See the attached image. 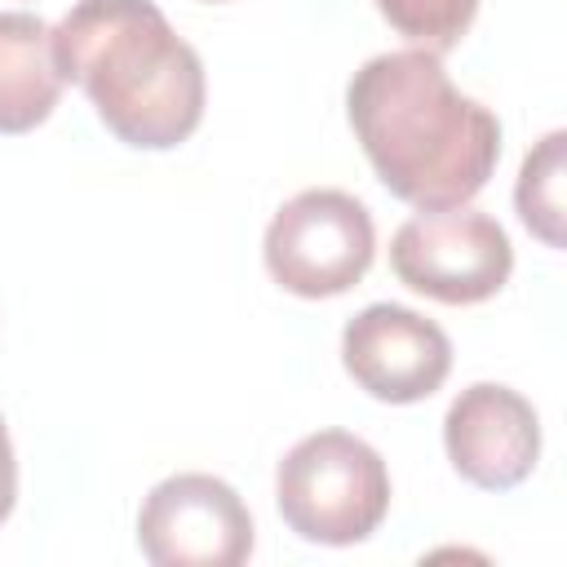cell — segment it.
Masks as SVG:
<instances>
[{
	"label": "cell",
	"instance_id": "1",
	"mask_svg": "<svg viewBox=\"0 0 567 567\" xmlns=\"http://www.w3.org/2000/svg\"><path fill=\"white\" fill-rule=\"evenodd\" d=\"M346 115L381 186L421 213L470 204L501 159V120L425 49L368 58L346 89Z\"/></svg>",
	"mask_w": 567,
	"mask_h": 567
},
{
	"label": "cell",
	"instance_id": "2",
	"mask_svg": "<svg viewBox=\"0 0 567 567\" xmlns=\"http://www.w3.org/2000/svg\"><path fill=\"white\" fill-rule=\"evenodd\" d=\"M53 58L124 146L173 151L204 120V62L155 0H75Z\"/></svg>",
	"mask_w": 567,
	"mask_h": 567
},
{
	"label": "cell",
	"instance_id": "3",
	"mask_svg": "<svg viewBox=\"0 0 567 567\" xmlns=\"http://www.w3.org/2000/svg\"><path fill=\"white\" fill-rule=\"evenodd\" d=\"M275 505L301 540L354 545L368 540L390 509V470L359 434L319 430L279 461Z\"/></svg>",
	"mask_w": 567,
	"mask_h": 567
},
{
	"label": "cell",
	"instance_id": "4",
	"mask_svg": "<svg viewBox=\"0 0 567 567\" xmlns=\"http://www.w3.org/2000/svg\"><path fill=\"white\" fill-rule=\"evenodd\" d=\"M266 270L292 297H341L354 288L377 252L372 213L332 186L292 195L266 226Z\"/></svg>",
	"mask_w": 567,
	"mask_h": 567
},
{
	"label": "cell",
	"instance_id": "5",
	"mask_svg": "<svg viewBox=\"0 0 567 567\" xmlns=\"http://www.w3.org/2000/svg\"><path fill=\"white\" fill-rule=\"evenodd\" d=\"M390 270L421 297H434L443 306H478L505 288L514 248L496 217L461 204L408 217L394 230Z\"/></svg>",
	"mask_w": 567,
	"mask_h": 567
},
{
	"label": "cell",
	"instance_id": "6",
	"mask_svg": "<svg viewBox=\"0 0 567 567\" xmlns=\"http://www.w3.org/2000/svg\"><path fill=\"white\" fill-rule=\"evenodd\" d=\"M137 545L155 567H239L252 554V514L226 478L173 474L142 501Z\"/></svg>",
	"mask_w": 567,
	"mask_h": 567
},
{
	"label": "cell",
	"instance_id": "7",
	"mask_svg": "<svg viewBox=\"0 0 567 567\" xmlns=\"http://www.w3.org/2000/svg\"><path fill=\"white\" fill-rule=\"evenodd\" d=\"M341 363L363 394L381 403H421L447 381L452 341L434 319L377 301L346 323Z\"/></svg>",
	"mask_w": 567,
	"mask_h": 567
},
{
	"label": "cell",
	"instance_id": "8",
	"mask_svg": "<svg viewBox=\"0 0 567 567\" xmlns=\"http://www.w3.org/2000/svg\"><path fill=\"white\" fill-rule=\"evenodd\" d=\"M443 447L465 483L483 492H509L536 470L540 456L536 408L509 385L478 381L452 399L443 416Z\"/></svg>",
	"mask_w": 567,
	"mask_h": 567
},
{
	"label": "cell",
	"instance_id": "9",
	"mask_svg": "<svg viewBox=\"0 0 567 567\" xmlns=\"http://www.w3.org/2000/svg\"><path fill=\"white\" fill-rule=\"evenodd\" d=\"M53 27L35 13H0V133H31L62 97Z\"/></svg>",
	"mask_w": 567,
	"mask_h": 567
},
{
	"label": "cell",
	"instance_id": "10",
	"mask_svg": "<svg viewBox=\"0 0 567 567\" xmlns=\"http://www.w3.org/2000/svg\"><path fill=\"white\" fill-rule=\"evenodd\" d=\"M563 151H567V133H545L536 142V151L523 159L518 168V186H514V204L523 226L545 244V248H563Z\"/></svg>",
	"mask_w": 567,
	"mask_h": 567
},
{
	"label": "cell",
	"instance_id": "11",
	"mask_svg": "<svg viewBox=\"0 0 567 567\" xmlns=\"http://www.w3.org/2000/svg\"><path fill=\"white\" fill-rule=\"evenodd\" d=\"M372 4L403 40H412L425 53L456 49L478 13V0H372Z\"/></svg>",
	"mask_w": 567,
	"mask_h": 567
},
{
	"label": "cell",
	"instance_id": "12",
	"mask_svg": "<svg viewBox=\"0 0 567 567\" xmlns=\"http://www.w3.org/2000/svg\"><path fill=\"white\" fill-rule=\"evenodd\" d=\"M13 496H18V461H13V443H9V430L0 416V523L13 509Z\"/></svg>",
	"mask_w": 567,
	"mask_h": 567
},
{
	"label": "cell",
	"instance_id": "13",
	"mask_svg": "<svg viewBox=\"0 0 567 567\" xmlns=\"http://www.w3.org/2000/svg\"><path fill=\"white\" fill-rule=\"evenodd\" d=\"M204 4H217V0H204Z\"/></svg>",
	"mask_w": 567,
	"mask_h": 567
}]
</instances>
